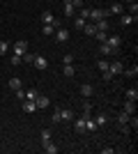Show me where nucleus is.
<instances>
[{
  "instance_id": "1",
  "label": "nucleus",
  "mask_w": 138,
  "mask_h": 154,
  "mask_svg": "<svg viewBox=\"0 0 138 154\" xmlns=\"http://www.w3.org/2000/svg\"><path fill=\"white\" fill-rule=\"evenodd\" d=\"M111 16V12L108 9H99V7H92L90 9V21L94 23V21H101V19H108Z\"/></svg>"
},
{
  "instance_id": "2",
  "label": "nucleus",
  "mask_w": 138,
  "mask_h": 154,
  "mask_svg": "<svg viewBox=\"0 0 138 154\" xmlns=\"http://www.w3.org/2000/svg\"><path fill=\"white\" fill-rule=\"evenodd\" d=\"M35 106H37V110H46L48 106H51V99L46 94H37V99H35Z\"/></svg>"
},
{
  "instance_id": "3",
  "label": "nucleus",
  "mask_w": 138,
  "mask_h": 154,
  "mask_svg": "<svg viewBox=\"0 0 138 154\" xmlns=\"http://www.w3.org/2000/svg\"><path fill=\"white\" fill-rule=\"evenodd\" d=\"M12 51L16 53V55H23V53L28 51V42H26V39H19V42H14Z\"/></svg>"
},
{
  "instance_id": "4",
  "label": "nucleus",
  "mask_w": 138,
  "mask_h": 154,
  "mask_svg": "<svg viewBox=\"0 0 138 154\" xmlns=\"http://www.w3.org/2000/svg\"><path fill=\"white\" fill-rule=\"evenodd\" d=\"M32 64H35V67H37V69H41V71H44V69H48V60H46L44 55H35Z\"/></svg>"
},
{
  "instance_id": "5",
  "label": "nucleus",
  "mask_w": 138,
  "mask_h": 154,
  "mask_svg": "<svg viewBox=\"0 0 138 154\" xmlns=\"http://www.w3.org/2000/svg\"><path fill=\"white\" fill-rule=\"evenodd\" d=\"M55 39H58L60 44H65L67 39H69V30H67V28H58V30H55Z\"/></svg>"
},
{
  "instance_id": "6",
  "label": "nucleus",
  "mask_w": 138,
  "mask_h": 154,
  "mask_svg": "<svg viewBox=\"0 0 138 154\" xmlns=\"http://www.w3.org/2000/svg\"><path fill=\"white\" fill-rule=\"evenodd\" d=\"M74 131L76 134H85V117L81 115L78 120H74Z\"/></svg>"
},
{
  "instance_id": "7",
  "label": "nucleus",
  "mask_w": 138,
  "mask_h": 154,
  "mask_svg": "<svg viewBox=\"0 0 138 154\" xmlns=\"http://www.w3.org/2000/svg\"><path fill=\"white\" fill-rule=\"evenodd\" d=\"M81 97H85V99H90V97L92 94H94V88H92V85L90 83H83V85H81Z\"/></svg>"
},
{
  "instance_id": "8",
  "label": "nucleus",
  "mask_w": 138,
  "mask_h": 154,
  "mask_svg": "<svg viewBox=\"0 0 138 154\" xmlns=\"http://www.w3.org/2000/svg\"><path fill=\"white\" fill-rule=\"evenodd\" d=\"M122 69H124V67H122V62H118V60H115V62H108V71H111L113 76L122 74Z\"/></svg>"
},
{
  "instance_id": "9",
  "label": "nucleus",
  "mask_w": 138,
  "mask_h": 154,
  "mask_svg": "<svg viewBox=\"0 0 138 154\" xmlns=\"http://www.w3.org/2000/svg\"><path fill=\"white\" fill-rule=\"evenodd\" d=\"M41 149H44L46 154H55V152H58V145H53L51 140H44V143H41Z\"/></svg>"
},
{
  "instance_id": "10",
  "label": "nucleus",
  "mask_w": 138,
  "mask_h": 154,
  "mask_svg": "<svg viewBox=\"0 0 138 154\" xmlns=\"http://www.w3.org/2000/svg\"><path fill=\"white\" fill-rule=\"evenodd\" d=\"M136 16H131V14H120V23L122 26H131V23H136Z\"/></svg>"
},
{
  "instance_id": "11",
  "label": "nucleus",
  "mask_w": 138,
  "mask_h": 154,
  "mask_svg": "<svg viewBox=\"0 0 138 154\" xmlns=\"http://www.w3.org/2000/svg\"><path fill=\"white\" fill-rule=\"evenodd\" d=\"M92 108H94V103L90 99H85L83 101V117H92Z\"/></svg>"
},
{
  "instance_id": "12",
  "label": "nucleus",
  "mask_w": 138,
  "mask_h": 154,
  "mask_svg": "<svg viewBox=\"0 0 138 154\" xmlns=\"http://www.w3.org/2000/svg\"><path fill=\"white\" fill-rule=\"evenodd\" d=\"M60 117H62L65 122H72L74 120V110L72 108H60Z\"/></svg>"
},
{
  "instance_id": "13",
  "label": "nucleus",
  "mask_w": 138,
  "mask_h": 154,
  "mask_svg": "<svg viewBox=\"0 0 138 154\" xmlns=\"http://www.w3.org/2000/svg\"><path fill=\"white\" fill-rule=\"evenodd\" d=\"M92 120H94V124H97V127H106V124H108V115H106V113H99V115L92 117Z\"/></svg>"
},
{
  "instance_id": "14",
  "label": "nucleus",
  "mask_w": 138,
  "mask_h": 154,
  "mask_svg": "<svg viewBox=\"0 0 138 154\" xmlns=\"http://www.w3.org/2000/svg\"><path fill=\"white\" fill-rule=\"evenodd\" d=\"M94 28L101 32H108V28H111V23H108V19H101V21H94Z\"/></svg>"
},
{
  "instance_id": "15",
  "label": "nucleus",
  "mask_w": 138,
  "mask_h": 154,
  "mask_svg": "<svg viewBox=\"0 0 138 154\" xmlns=\"http://www.w3.org/2000/svg\"><path fill=\"white\" fill-rule=\"evenodd\" d=\"M122 113L133 115V113H136V101H129V99H127V101H124V110H122Z\"/></svg>"
},
{
  "instance_id": "16",
  "label": "nucleus",
  "mask_w": 138,
  "mask_h": 154,
  "mask_svg": "<svg viewBox=\"0 0 138 154\" xmlns=\"http://www.w3.org/2000/svg\"><path fill=\"white\" fill-rule=\"evenodd\" d=\"M111 14H115V16H120V14H124V7H122V2H113V7L108 9Z\"/></svg>"
},
{
  "instance_id": "17",
  "label": "nucleus",
  "mask_w": 138,
  "mask_h": 154,
  "mask_svg": "<svg viewBox=\"0 0 138 154\" xmlns=\"http://www.w3.org/2000/svg\"><path fill=\"white\" fill-rule=\"evenodd\" d=\"M7 85H9V90H19V88H23V85H21V78H19V76H12Z\"/></svg>"
},
{
  "instance_id": "18",
  "label": "nucleus",
  "mask_w": 138,
  "mask_h": 154,
  "mask_svg": "<svg viewBox=\"0 0 138 154\" xmlns=\"http://www.w3.org/2000/svg\"><path fill=\"white\" fill-rule=\"evenodd\" d=\"M23 110H26V113H35V110H37L35 101H30V99H23Z\"/></svg>"
},
{
  "instance_id": "19",
  "label": "nucleus",
  "mask_w": 138,
  "mask_h": 154,
  "mask_svg": "<svg viewBox=\"0 0 138 154\" xmlns=\"http://www.w3.org/2000/svg\"><path fill=\"white\" fill-rule=\"evenodd\" d=\"M122 74H124L127 78H136L138 76V67L133 64V67H129V69H122Z\"/></svg>"
},
{
  "instance_id": "20",
  "label": "nucleus",
  "mask_w": 138,
  "mask_h": 154,
  "mask_svg": "<svg viewBox=\"0 0 138 154\" xmlns=\"http://www.w3.org/2000/svg\"><path fill=\"white\" fill-rule=\"evenodd\" d=\"M106 44H108V46L113 48V51H115V48H118V46L122 44V39H120V37H108V39H106Z\"/></svg>"
},
{
  "instance_id": "21",
  "label": "nucleus",
  "mask_w": 138,
  "mask_h": 154,
  "mask_svg": "<svg viewBox=\"0 0 138 154\" xmlns=\"http://www.w3.org/2000/svg\"><path fill=\"white\" fill-rule=\"evenodd\" d=\"M53 19H55V16H53V12H48V9H46V12H41V23H53Z\"/></svg>"
},
{
  "instance_id": "22",
  "label": "nucleus",
  "mask_w": 138,
  "mask_h": 154,
  "mask_svg": "<svg viewBox=\"0 0 138 154\" xmlns=\"http://www.w3.org/2000/svg\"><path fill=\"white\" fill-rule=\"evenodd\" d=\"M62 74H65L67 78H72L74 74H76V67H74V64H65V69H62Z\"/></svg>"
},
{
  "instance_id": "23",
  "label": "nucleus",
  "mask_w": 138,
  "mask_h": 154,
  "mask_svg": "<svg viewBox=\"0 0 138 154\" xmlns=\"http://www.w3.org/2000/svg\"><path fill=\"white\" fill-rule=\"evenodd\" d=\"M76 16H81V19H90V7H81L78 12H76Z\"/></svg>"
},
{
  "instance_id": "24",
  "label": "nucleus",
  "mask_w": 138,
  "mask_h": 154,
  "mask_svg": "<svg viewBox=\"0 0 138 154\" xmlns=\"http://www.w3.org/2000/svg\"><path fill=\"white\" fill-rule=\"evenodd\" d=\"M99 53H101V55H111V53H113V48H111V46H108V44L104 42V44H99Z\"/></svg>"
},
{
  "instance_id": "25",
  "label": "nucleus",
  "mask_w": 138,
  "mask_h": 154,
  "mask_svg": "<svg viewBox=\"0 0 138 154\" xmlns=\"http://www.w3.org/2000/svg\"><path fill=\"white\" fill-rule=\"evenodd\" d=\"M65 16H69V19H74V16H76V9H74L72 2H69V5H65Z\"/></svg>"
},
{
  "instance_id": "26",
  "label": "nucleus",
  "mask_w": 138,
  "mask_h": 154,
  "mask_svg": "<svg viewBox=\"0 0 138 154\" xmlns=\"http://www.w3.org/2000/svg\"><path fill=\"white\" fill-rule=\"evenodd\" d=\"M127 99H129V101H136L138 99V90L136 88H129V90H127Z\"/></svg>"
},
{
  "instance_id": "27",
  "label": "nucleus",
  "mask_w": 138,
  "mask_h": 154,
  "mask_svg": "<svg viewBox=\"0 0 138 154\" xmlns=\"http://www.w3.org/2000/svg\"><path fill=\"white\" fill-rule=\"evenodd\" d=\"M85 131H97V124L92 117H85Z\"/></svg>"
},
{
  "instance_id": "28",
  "label": "nucleus",
  "mask_w": 138,
  "mask_h": 154,
  "mask_svg": "<svg viewBox=\"0 0 138 154\" xmlns=\"http://www.w3.org/2000/svg\"><path fill=\"white\" fill-rule=\"evenodd\" d=\"M94 35H97V42H99V44H104L106 39H108V32H101V30H97Z\"/></svg>"
},
{
  "instance_id": "29",
  "label": "nucleus",
  "mask_w": 138,
  "mask_h": 154,
  "mask_svg": "<svg viewBox=\"0 0 138 154\" xmlns=\"http://www.w3.org/2000/svg\"><path fill=\"white\" fill-rule=\"evenodd\" d=\"M83 30H85V35H94V32H97V28H94V23H85V26H83Z\"/></svg>"
},
{
  "instance_id": "30",
  "label": "nucleus",
  "mask_w": 138,
  "mask_h": 154,
  "mask_svg": "<svg viewBox=\"0 0 138 154\" xmlns=\"http://www.w3.org/2000/svg\"><path fill=\"white\" fill-rule=\"evenodd\" d=\"M74 26L78 28V30H83V26H85V19H81V16H74Z\"/></svg>"
},
{
  "instance_id": "31",
  "label": "nucleus",
  "mask_w": 138,
  "mask_h": 154,
  "mask_svg": "<svg viewBox=\"0 0 138 154\" xmlns=\"http://www.w3.org/2000/svg\"><path fill=\"white\" fill-rule=\"evenodd\" d=\"M21 60H23V62H30V64H32V60H35V53H23V55H21Z\"/></svg>"
},
{
  "instance_id": "32",
  "label": "nucleus",
  "mask_w": 138,
  "mask_h": 154,
  "mask_svg": "<svg viewBox=\"0 0 138 154\" xmlns=\"http://www.w3.org/2000/svg\"><path fill=\"white\" fill-rule=\"evenodd\" d=\"M41 32H44L46 37H48V35H55V28H53L51 23H46V26H44V30H41Z\"/></svg>"
},
{
  "instance_id": "33",
  "label": "nucleus",
  "mask_w": 138,
  "mask_h": 154,
  "mask_svg": "<svg viewBox=\"0 0 138 154\" xmlns=\"http://www.w3.org/2000/svg\"><path fill=\"white\" fill-rule=\"evenodd\" d=\"M9 62H12L14 67H19V64L23 62V60H21V55H16V53H12V58H9Z\"/></svg>"
},
{
  "instance_id": "34",
  "label": "nucleus",
  "mask_w": 138,
  "mask_h": 154,
  "mask_svg": "<svg viewBox=\"0 0 138 154\" xmlns=\"http://www.w3.org/2000/svg\"><path fill=\"white\" fill-rule=\"evenodd\" d=\"M37 94H39V92H37V90H35V88H32V90H28V92H26V99H30V101H35V99H37Z\"/></svg>"
},
{
  "instance_id": "35",
  "label": "nucleus",
  "mask_w": 138,
  "mask_h": 154,
  "mask_svg": "<svg viewBox=\"0 0 138 154\" xmlns=\"http://www.w3.org/2000/svg\"><path fill=\"white\" fill-rule=\"evenodd\" d=\"M129 117H131V115H127V113H120V115H118V122H120V124H129Z\"/></svg>"
},
{
  "instance_id": "36",
  "label": "nucleus",
  "mask_w": 138,
  "mask_h": 154,
  "mask_svg": "<svg viewBox=\"0 0 138 154\" xmlns=\"http://www.w3.org/2000/svg\"><path fill=\"white\" fill-rule=\"evenodd\" d=\"M129 14H131V16H136V14H138V2H136V0L129 2Z\"/></svg>"
},
{
  "instance_id": "37",
  "label": "nucleus",
  "mask_w": 138,
  "mask_h": 154,
  "mask_svg": "<svg viewBox=\"0 0 138 154\" xmlns=\"http://www.w3.org/2000/svg\"><path fill=\"white\" fill-rule=\"evenodd\" d=\"M7 51H9V44H7L5 39H0V55H5Z\"/></svg>"
},
{
  "instance_id": "38",
  "label": "nucleus",
  "mask_w": 138,
  "mask_h": 154,
  "mask_svg": "<svg viewBox=\"0 0 138 154\" xmlns=\"http://www.w3.org/2000/svg\"><path fill=\"white\" fill-rule=\"evenodd\" d=\"M39 138H41V143H44V140H51V131H48V129H41Z\"/></svg>"
},
{
  "instance_id": "39",
  "label": "nucleus",
  "mask_w": 138,
  "mask_h": 154,
  "mask_svg": "<svg viewBox=\"0 0 138 154\" xmlns=\"http://www.w3.org/2000/svg\"><path fill=\"white\" fill-rule=\"evenodd\" d=\"M97 67H99V71H108V60H99Z\"/></svg>"
},
{
  "instance_id": "40",
  "label": "nucleus",
  "mask_w": 138,
  "mask_h": 154,
  "mask_svg": "<svg viewBox=\"0 0 138 154\" xmlns=\"http://www.w3.org/2000/svg\"><path fill=\"white\" fill-rule=\"evenodd\" d=\"M72 5H74V9L78 12L81 7H85V0H72Z\"/></svg>"
},
{
  "instance_id": "41",
  "label": "nucleus",
  "mask_w": 138,
  "mask_h": 154,
  "mask_svg": "<svg viewBox=\"0 0 138 154\" xmlns=\"http://www.w3.org/2000/svg\"><path fill=\"white\" fill-rule=\"evenodd\" d=\"M129 129H138V117L136 115L129 117Z\"/></svg>"
},
{
  "instance_id": "42",
  "label": "nucleus",
  "mask_w": 138,
  "mask_h": 154,
  "mask_svg": "<svg viewBox=\"0 0 138 154\" xmlns=\"http://www.w3.org/2000/svg\"><path fill=\"white\" fill-rule=\"evenodd\" d=\"M14 94H16V99H19V101H23V99H26V92H23V88L14 90Z\"/></svg>"
},
{
  "instance_id": "43",
  "label": "nucleus",
  "mask_w": 138,
  "mask_h": 154,
  "mask_svg": "<svg viewBox=\"0 0 138 154\" xmlns=\"http://www.w3.org/2000/svg\"><path fill=\"white\" fill-rule=\"evenodd\" d=\"M62 62H65V64H74V55H72V53L62 55Z\"/></svg>"
},
{
  "instance_id": "44",
  "label": "nucleus",
  "mask_w": 138,
  "mask_h": 154,
  "mask_svg": "<svg viewBox=\"0 0 138 154\" xmlns=\"http://www.w3.org/2000/svg\"><path fill=\"white\" fill-rule=\"evenodd\" d=\"M51 120H53V122H62V117H60V108L55 110V113H53V117H51Z\"/></svg>"
},
{
  "instance_id": "45",
  "label": "nucleus",
  "mask_w": 138,
  "mask_h": 154,
  "mask_svg": "<svg viewBox=\"0 0 138 154\" xmlns=\"http://www.w3.org/2000/svg\"><path fill=\"white\" fill-rule=\"evenodd\" d=\"M101 78H104V81H111L113 74H111V71H101Z\"/></svg>"
},
{
  "instance_id": "46",
  "label": "nucleus",
  "mask_w": 138,
  "mask_h": 154,
  "mask_svg": "<svg viewBox=\"0 0 138 154\" xmlns=\"http://www.w3.org/2000/svg\"><path fill=\"white\" fill-rule=\"evenodd\" d=\"M127 2H133V0H127Z\"/></svg>"
}]
</instances>
